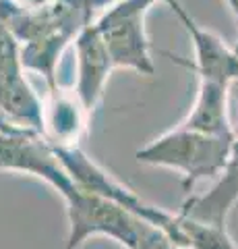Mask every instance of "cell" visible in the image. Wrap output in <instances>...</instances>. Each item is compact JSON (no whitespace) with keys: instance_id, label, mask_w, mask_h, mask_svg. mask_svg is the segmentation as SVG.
<instances>
[{"instance_id":"1","label":"cell","mask_w":238,"mask_h":249,"mask_svg":"<svg viewBox=\"0 0 238 249\" xmlns=\"http://www.w3.org/2000/svg\"><path fill=\"white\" fill-rule=\"evenodd\" d=\"M63 197L68 214V249L81 247L94 235L112 237L127 249H180L164 229L77 183Z\"/></svg>"},{"instance_id":"2","label":"cell","mask_w":238,"mask_h":249,"mask_svg":"<svg viewBox=\"0 0 238 249\" xmlns=\"http://www.w3.org/2000/svg\"><path fill=\"white\" fill-rule=\"evenodd\" d=\"M234 135H209L176 127L137 152V160L149 166H166L182 173V189H190L205 178H218L224 170Z\"/></svg>"},{"instance_id":"6","label":"cell","mask_w":238,"mask_h":249,"mask_svg":"<svg viewBox=\"0 0 238 249\" xmlns=\"http://www.w3.org/2000/svg\"><path fill=\"white\" fill-rule=\"evenodd\" d=\"M77 50V100L81 102L87 114L94 110L97 100L104 93L106 79L112 71L110 56L106 52L102 37L97 36L94 25H87L79 31L75 40Z\"/></svg>"},{"instance_id":"4","label":"cell","mask_w":238,"mask_h":249,"mask_svg":"<svg viewBox=\"0 0 238 249\" xmlns=\"http://www.w3.org/2000/svg\"><path fill=\"white\" fill-rule=\"evenodd\" d=\"M168 4H170L172 13L180 19L184 29L189 31L190 40H193V48H195V60L189 62L178 56H172V60L182 67H187L189 71H193L199 79H203V81H216L222 85H228V88L238 83L236 52L232 48H228L216 34L199 27L176 0H168Z\"/></svg>"},{"instance_id":"3","label":"cell","mask_w":238,"mask_h":249,"mask_svg":"<svg viewBox=\"0 0 238 249\" xmlns=\"http://www.w3.org/2000/svg\"><path fill=\"white\" fill-rule=\"evenodd\" d=\"M156 2L168 0H120L94 23L112 67H125L141 75H153L149 42L145 36V15Z\"/></svg>"},{"instance_id":"5","label":"cell","mask_w":238,"mask_h":249,"mask_svg":"<svg viewBox=\"0 0 238 249\" xmlns=\"http://www.w3.org/2000/svg\"><path fill=\"white\" fill-rule=\"evenodd\" d=\"M238 85V83H236ZM238 201V129L228 162L218 177V183L203 196H190L178 210V216L213 229H226V218Z\"/></svg>"},{"instance_id":"7","label":"cell","mask_w":238,"mask_h":249,"mask_svg":"<svg viewBox=\"0 0 238 249\" xmlns=\"http://www.w3.org/2000/svg\"><path fill=\"white\" fill-rule=\"evenodd\" d=\"M228 85L199 79L195 104L180 127L209 135H234V127L228 121Z\"/></svg>"}]
</instances>
